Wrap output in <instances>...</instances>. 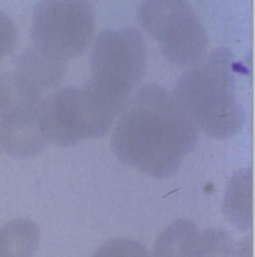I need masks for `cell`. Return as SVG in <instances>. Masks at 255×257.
Masks as SVG:
<instances>
[{
  "mask_svg": "<svg viewBox=\"0 0 255 257\" xmlns=\"http://www.w3.org/2000/svg\"><path fill=\"white\" fill-rule=\"evenodd\" d=\"M198 140V130L173 95L143 85L119 117L111 138L116 157L143 174L166 179L178 171Z\"/></svg>",
  "mask_w": 255,
  "mask_h": 257,
  "instance_id": "cell-1",
  "label": "cell"
},
{
  "mask_svg": "<svg viewBox=\"0 0 255 257\" xmlns=\"http://www.w3.org/2000/svg\"><path fill=\"white\" fill-rule=\"evenodd\" d=\"M231 51L220 47L178 79L173 95L195 127L213 139H228L243 126Z\"/></svg>",
  "mask_w": 255,
  "mask_h": 257,
  "instance_id": "cell-2",
  "label": "cell"
},
{
  "mask_svg": "<svg viewBox=\"0 0 255 257\" xmlns=\"http://www.w3.org/2000/svg\"><path fill=\"white\" fill-rule=\"evenodd\" d=\"M141 32L134 27L102 32L91 54L92 77L88 85L119 117L146 72Z\"/></svg>",
  "mask_w": 255,
  "mask_h": 257,
  "instance_id": "cell-3",
  "label": "cell"
},
{
  "mask_svg": "<svg viewBox=\"0 0 255 257\" xmlns=\"http://www.w3.org/2000/svg\"><path fill=\"white\" fill-rule=\"evenodd\" d=\"M94 30L95 17L89 3L41 2L33 14V48L51 60L66 64L85 51Z\"/></svg>",
  "mask_w": 255,
  "mask_h": 257,
  "instance_id": "cell-4",
  "label": "cell"
},
{
  "mask_svg": "<svg viewBox=\"0 0 255 257\" xmlns=\"http://www.w3.org/2000/svg\"><path fill=\"white\" fill-rule=\"evenodd\" d=\"M137 18L172 63L192 67L205 57L207 32L186 2H143Z\"/></svg>",
  "mask_w": 255,
  "mask_h": 257,
  "instance_id": "cell-5",
  "label": "cell"
},
{
  "mask_svg": "<svg viewBox=\"0 0 255 257\" xmlns=\"http://www.w3.org/2000/svg\"><path fill=\"white\" fill-rule=\"evenodd\" d=\"M41 112L49 142L56 146H73L81 139L103 136L97 110L84 88L65 87L44 97Z\"/></svg>",
  "mask_w": 255,
  "mask_h": 257,
  "instance_id": "cell-6",
  "label": "cell"
},
{
  "mask_svg": "<svg viewBox=\"0 0 255 257\" xmlns=\"http://www.w3.org/2000/svg\"><path fill=\"white\" fill-rule=\"evenodd\" d=\"M44 98L15 108L0 118V145L11 157L33 158L50 144L41 112Z\"/></svg>",
  "mask_w": 255,
  "mask_h": 257,
  "instance_id": "cell-7",
  "label": "cell"
},
{
  "mask_svg": "<svg viewBox=\"0 0 255 257\" xmlns=\"http://www.w3.org/2000/svg\"><path fill=\"white\" fill-rule=\"evenodd\" d=\"M251 171H236L229 181L224 194L223 211L230 224L248 230L252 224V177Z\"/></svg>",
  "mask_w": 255,
  "mask_h": 257,
  "instance_id": "cell-8",
  "label": "cell"
},
{
  "mask_svg": "<svg viewBox=\"0 0 255 257\" xmlns=\"http://www.w3.org/2000/svg\"><path fill=\"white\" fill-rule=\"evenodd\" d=\"M65 71V63L51 60L34 48L26 50L17 61L16 73L43 94L62 82Z\"/></svg>",
  "mask_w": 255,
  "mask_h": 257,
  "instance_id": "cell-9",
  "label": "cell"
},
{
  "mask_svg": "<svg viewBox=\"0 0 255 257\" xmlns=\"http://www.w3.org/2000/svg\"><path fill=\"white\" fill-rule=\"evenodd\" d=\"M41 241L36 223L18 218L0 228V257H33Z\"/></svg>",
  "mask_w": 255,
  "mask_h": 257,
  "instance_id": "cell-10",
  "label": "cell"
},
{
  "mask_svg": "<svg viewBox=\"0 0 255 257\" xmlns=\"http://www.w3.org/2000/svg\"><path fill=\"white\" fill-rule=\"evenodd\" d=\"M200 232L188 220H179L166 227L154 244L153 257H192Z\"/></svg>",
  "mask_w": 255,
  "mask_h": 257,
  "instance_id": "cell-11",
  "label": "cell"
},
{
  "mask_svg": "<svg viewBox=\"0 0 255 257\" xmlns=\"http://www.w3.org/2000/svg\"><path fill=\"white\" fill-rule=\"evenodd\" d=\"M43 98L39 90L16 72L0 75V118L15 108Z\"/></svg>",
  "mask_w": 255,
  "mask_h": 257,
  "instance_id": "cell-12",
  "label": "cell"
},
{
  "mask_svg": "<svg viewBox=\"0 0 255 257\" xmlns=\"http://www.w3.org/2000/svg\"><path fill=\"white\" fill-rule=\"evenodd\" d=\"M233 238L226 231L208 229L200 232L192 257H235Z\"/></svg>",
  "mask_w": 255,
  "mask_h": 257,
  "instance_id": "cell-13",
  "label": "cell"
},
{
  "mask_svg": "<svg viewBox=\"0 0 255 257\" xmlns=\"http://www.w3.org/2000/svg\"><path fill=\"white\" fill-rule=\"evenodd\" d=\"M91 257H150L143 244L132 238L119 237L103 244Z\"/></svg>",
  "mask_w": 255,
  "mask_h": 257,
  "instance_id": "cell-14",
  "label": "cell"
},
{
  "mask_svg": "<svg viewBox=\"0 0 255 257\" xmlns=\"http://www.w3.org/2000/svg\"><path fill=\"white\" fill-rule=\"evenodd\" d=\"M17 35L13 21L0 11V62L13 50L16 44Z\"/></svg>",
  "mask_w": 255,
  "mask_h": 257,
  "instance_id": "cell-15",
  "label": "cell"
},
{
  "mask_svg": "<svg viewBox=\"0 0 255 257\" xmlns=\"http://www.w3.org/2000/svg\"><path fill=\"white\" fill-rule=\"evenodd\" d=\"M251 240L246 238L241 241L238 247H236L235 257H251Z\"/></svg>",
  "mask_w": 255,
  "mask_h": 257,
  "instance_id": "cell-16",
  "label": "cell"
}]
</instances>
